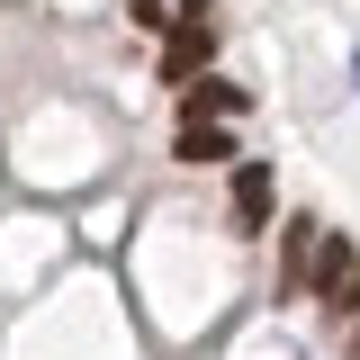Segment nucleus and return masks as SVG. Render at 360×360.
<instances>
[{"instance_id":"1","label":"nucleus","mask_w":360,"mask_h":360,"mask_svg":"<svg viewBox=\"0 0 360 360\" xmlns=\"http://www.w3.org/2000/svg\"><path fill=\"white\" fill-rule=\"evenodd\" d=\"M307 297H324V315H360V252L342 243V234H324V243H315Z\"/></svg>"},{"instance_id":"2","label":"nucleus","mask_w":360,"mask_h":360,"mask_svg":"<svg viewBox=\"0 0 360 360\" xmlns=\"http://www.w3.org/2000/svg\"><path fill=\"white\" fill-rule=\"evenodd\" d=\"M198 72H217V18H172L162 27V82H198Z\"/></svg>"},{"instance_id":"3","label":"nucleus","mask_w":360,"mask_h":360,"mask_svg":"<svg viewBox=\"0 0 360 360\" xmlns=\"http://www.w3.org/2000/svg\"><path fill=\"white\" fill-rule=\"evenodd\" d=\"M243 108H252V90H243V82H225V72H198V82H180V117H225V127H234Z\"/></svg>"},{"instance_id":"4","label":"nucleus","mask_w":360,"mask_h":360,"mask_svg":"<svg viewBox=\"0 0 360 360\" xmlns=\"http://www.w3.org/2000/svg\"><path fill=\"white\" fill-rule=\"evenodd\" d=\"M315 243H324V225H315V217H288V234H279V297H307Z\"/></svg>"},{"instance_id":"5","label":"nucleus","mask_w":360,"mask_h":360,"mask_svg":"<svg viewBox=\"0 0 360 360\" xmlns=\"http://www.w3.org/2000/svg\"><path fill=\"white\" fill-rule=\"evenodd\" d=\"M270 207H279V172H270V162H234V225L262 234Z\"/></svg>"},{"instance_id":"6","label":"nucleus","mask_w":360,"mask_h":360,"mask_svg":"<svg viewBox=\"0 0 360 360\" xmlns=\"http://www.w3.org/2000/svg\"><path fill=\"white\" fill-rule=\"evenodd\" d=\"M172 153H180V162H198V172H217V162H234V127H225V117H180Z\"/></svg>"},{"instance_id":"7","label":"nucleus","mask_w":360,"mask_h":360,"mask_svg":"<svg viewBox=\"0 0 360 360\" xmlns=\"http://www.w3.org/2000/svg\"><path fill=\"white\" fill-rule=\"evenodd\" d=\"M135 9V27H172V0H127Z\"/></svg>"},{"instance_id":"8","label":"nucleus","mask_w":360,"mask_h":360,"mask_svg":"<svg viewBox=\"0 0 360 360\" xmlns=\"http://www.w3.org/2000/svg\"><path fill=\"white\" fill-rule=\"evenodd\" d=\"M352 360H360V333H352Z\"/></svg>"}]
</instances>
